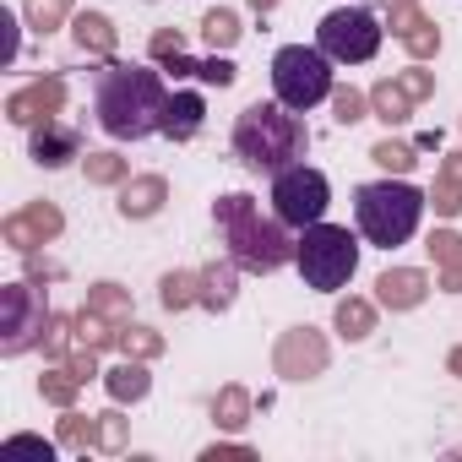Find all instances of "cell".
<instances>
[{"instance_id": "cell-1", "label": "cell", "mask_w": 462, "mask_h": 462, "mask_svg": "<svg viewBox=\"0 0 462 462\" xmlns=\"http://www.w3.org/2000/svg\"><path fill=\"white\" fill-rule=\"evenodd\" d=\"M163 77L147 71V66H125V60H109L98 71V93H93V109H98V125L115 136V142H142L152 131H163Z\"/></svg>"}, {"instance_id": "cell-2", "label": "cell", "mask_w": 462, "mask_h": 462, "mask_svg": "<svg viewBox=\"0 0 462 462\" xmlns=\"http://www.w3.org/2000/svg\"><path fill=\"white\" fill-rule=\"evenodd\" d=\"M212 223H217V240L228 245V256H235L245 273H278V267H289V262H294L289 223H283L278 212L267 217V212H262V201H256V196H245V190L217 196Z\"/></svg>"}, {"instance_id": "cell-3", "label": "cell", "mask_w": 462, "mask_h": 462, "mask_svg": "<svg viewBox=\"0 0 462 462\" xmlns=\"http://www.w3.org/2000/svg\"><path fill=\"white\" fill-rule=\"evenodd\" d=\"M310 131L289 104H251L235 120V158L251 174H283L294 163H305Z\"/></svg>"}, {"instance_id": "cell-4", "label": "cell", "mask_w": 462, "mask_h": 462, "mask_svg": "<svg viewBox=\"0 0 462 462\" xmlns=\"http://www.w3.org/2000/svg\"><path fill=\"white\" fill-rule=\"evenodd\" d=\"M424 201L408 180H375V185H359L354 190V217H359V235L381 251H397L413 240V228L424 217Z\"/></svg>"}, {"instance_id": "cell-5", "label": "cell", "mask_w": 462, "mask_h": 462, "mask_svg": "<svg viewBox=\"0 0 462 462\" xmlns=\"http://www.w3.org/2000/svg\"><path fill=\"white\" fill-rule=\"evenodd\" d=\"M294 267L300 278L316 289V294H337L354 273H359V240L348 235V228L337 223H310L300 228V240H294Z\"/></svg>"}, {"instance_id": "cell-6", "label": "cell", "mask_w": 462, "mask_h": 462, "mask_svg": "<svg viewBox=\"0 0 462 462\" xmlns=\"http://www.w3.org/2000/svg\"><path fill=\"white\" fill-rule=\"evenodd\" d=\"M273 93L278 104H289L294 115L316 109L321 98H332V60L310 44H289L273 55Z\"/></svg>"}, {"instance_id": "cell-7", "label": "cell", "mask_w": 462, "mask_h": 462, "mask_svg": "<svg viewBox=\"0 0 462 462\" xmlns=\"http://www.w3.org/2000/svg\"><path fill=\"white\" fill-rule=\"evenodd\" d=\"M316 50H321L332 66H365V60H375V50H381V23H375L365 6H337V12L321 17Z\"/></svg>"}, {"instance_id": "cell-8", "label": "cell", "mask_w": 462, "mask_h": 462, "mask_svg": "<svg viewBox=\"0 0 462 462\" xmlns=\"http://www.w3.org/2000/svg\"><path fill=\"white\" fill-rule=\"evenodd\" d=\"M44 327H50V310H44V289L33 278L0 289V354L6 359L28 354L33 343H44Z\"/></svg>"}, {"instance_id": "cell-9", "label": "cell", "mask_w": 462, "mask_h": 462, "mask_svg": "<svg viewBox=\"0 0 462 462\" xmlns=\"http://www.w3.org/2000/svg\"><path fill=\"white\" fill-rule=\"evenodd\" d=\"M327 207H332V185H327L321 169L294 163V169L273 174V212H278L289 228H310V223H321Z\"/></svg>"}, {"instance_id": "cell-10", "label": "cell", "mask_w": 462, "mask_h": 462, "mask_svg": "<svg viewBox=\"0 0 462 462\" xmlns=\"http://www.w3.org/2000/svg\"><path fill=\"white\" fill-rule=\"evenodd\" d=\"M327 359H332V348H327V337H321L316 327H294V332H283L278 348H273V370H278L283 381H310V375L327 370Z\"/></svg>"}, {"instance_id": "cell-11", "label": "cell", "mask_w": 462, "mask_h": 462, "mask_svg": "<svg viewBox=\"0 0 462 462\" xmlns=\"http://www.w3.org/2000/svg\"><path fill=\"white\" fill-rule=\"evenodd\" d=\"M60 228H66V217H60L55 201H28L23 212H12L6 223H0V240H6L12 251H23V256H33L39 245H50L60 235Z\"/></svg>"}, {"instance_id": "cell-12", "label": "cell", "mask_w": 462, "mask_h": 462, "mask_svg": "<svg viewBox=\"0 0 462 462\" xmlns=\"http://www.w3.org/2000/svg\"><path fill=\"white\" fill-rule=\"evenodd\" d=\"M66 109V82L60 77H39V82H28V88H17L12 98H6V120L12 125H44V120H55Z\"/></svg>"}, {"instance_id": "cell-13", "label": "cell", "mask_w": 462, "mask_h": 462, "mask_svg": "<svg viewBox=\"0 0 462 462\" xmlns=\"http://www.w3.org/2000/svg\"><path fill=\"white\" fill-rule=\"evenodd\" d=\"M28 152H33L39 169H66V163L82 158V136L71 125H60V120H44V125H33V147Z\"/></svg>"}, {"instance_id": "cell-14", "label": "cell", "mask_w": 462, "mask_h": 462, "mask_svg": "<svg viewBox=\"0 0 462 462\" xmlns=\"http://www.w3.org/2000/svg\"><path fill=\"white\" fill-rule=\"evenodd\" d=\"M424 294H430V278L419 267H392L375 278V300L386 310H413V305H424Z\"/></svg>"}, {"instance_id": "cell-15", "label": "cell", "mask_w": 462, "mask_h": 462, "mask_svg": "<svg viewBox=\"0 0 462 462\" xmlns=\"http://www.w3.org/2000/svg\"><path fill=\"white\" fill-rule=\"evenodd\" d=\"M201 120H207V98L190 93V88L163 104V136H169V142H190V136L201 131Z\"/></svg>"}, {"instance_id": "cell-16", "label": "cell", "mask_w": 462, "mask_h": 462, "mask_svg": "<svg viewBox=\"0 0 462 462\" xmlns=\"http://www.w3.org/2000/svg\"><path fill=\"white\" fill-rule=\"evenodd\" d=\"M163 201H169L163 174H136V180L120 185V217H152Z\"/></svg>"}, {"instance_id": "cell-17", "label": "cell", "mask_w": 462, "mask_h": 462, "mask_svg": "<svg viewBox=\"0 0 462 462\" xmlns=\"http://www.w3.org/2000/svg\"><path fill=\"white\" fill-rule=\"evenodd\" d=\"M104 386L115 402H142L152 392V375H147V359H120L115 370H104Z\"/></svg>"}, {"instance_id": "cell-18", "label": "cell", "mask_w": 462, "mask_h": 462, "mask_svg": "<svg viewBox=\"0 0 462 462\" xmlns=\"http://www.w3.org/2000/svg\"><path fill=\"white\" fill-rule=\"evenodd\" d=\"M235 273H240V262H235V256H228V262H207V267H201V305H207V310H228V305H235V283H240Z\"/></svg>"}, {"instance_id": "cell-19", "label": "cell", "mask_w": 462, "mask_h": 462, "mask_svg": "<svg viewBox=\"0 0 462 462\" xmlns=\"http://www.w3.org/2000/svg\"><path fill=\"white\" fill-rule=\"evenodd\" d=\"M430 207H435L440 217H457V212H462V152H446V158H440V174H435Z\"/></svg>"}, {"instance_id": "cell-20", "label": "cell", "mask_w": 462, "mask_h": 462, "mask_svg": "<svg viewBox=\"0 0 462 462\" xmlns=\"http://www.w3.org/2000/svg\"><path fill=\"white\" fill-rule=\"evenodd\" d=\"M71 33H77V44H82L88 55L115 60V23H109L104 12H77V17H71Z\"/></svg>"}, {"instance_id": "cell-21", "label": "cell", "mask_w": 462, "mask_h": 462, "mask_svg": "<svg viewBox=\"0 0 462 462\" xmlns=\"http://www.w3.org/2000/svg\"><path fill=\"white\" fill-rule=\"evenodd\" d=\"M408 109H413V98H408V88H402L397 77H381V82L370 88V115H375V120L402 125V120H408Z\"/></svg>"}, {"instance_id": "cell-22", "label": "cell", "mask_w": 462, "mask_h": 462, "mask_svg": "<svg viewBox=\"0 0 462 462\" xmlns=\"http://www.w3.org/2000/svg\"><path fill=\"white\" fill-rule=\"evenodd\" d=\"M337 332L348 337V343H359V337H370L375 332V305L370 300H359V294H348V300H337Z\"/></svg>"}, {"instance_id": "cell-23", "label": "cell", "mask_w": 462, "mask_h": 462, "mask_svg": "<svg viewBox=\"0 0 462 462\" xmlns=\"http://www.w3.org/2000/svg\"><path fill=\"white\" fill-rule=\"evenodd\" d=\"M158 300H163V310H190V305H201V273H163Z\"/></svg>"}, {"instance_id": "cell-24", "label": "cell", "mask_w": 462, "mask_h": 462, "mask_svg": "<svg viewBox=\"0 0 462 462\" xmlns=\"http://www.w3.org/2000/svg\"><path fill=\"white\" fill-rule=\"evenodd\" d=\"M88 381L71 370V365H55V370H44L39 375V392H44V402H55V408H77V392H82Z\"/></svg>"}, {"instance_id": "cell-25", "label": "cell", "mask_w": 462, "mask_h": 462, "mask_svg": "<svg viewBox=\"0 0 462 462\" xmlns=\"http://www.w3.org/2000/svg\"><path fill=\"white\" fill-rule=\"evenodd\" d=\"M212 419H217L223 430H245V424H251V392H245V386H223V392L212 397Z\"/></svg>"}, {"instance_id": "cell-26", "label": "cell", "mask_w": 462, "mask_h": 462, "mask_svg": "<svg viewBox=\"0 0 462 462\" xmlns=\"http://www.w3.org/2000/svg\"><path fill=\"white\" fill-rule=\"evenodd\" d=\"M88 310H98L104 321L125 327V321H131V294H125L120 283H93V289H88Z\"/></svg>"}, {"instance_id": "cell-27", "label": "cell", "mask_w": 462, "mask_h": 462, "mask_svg": "<svg viewBox=\"0 0 462 462\" xmlns=\"http://www.w3.org/2000/svg\"><path fill=\"white\" fill-rule=\"evenodd\" d=\"M240 33H245V28H240V17L228 12V6H217V12H207V17H201V39H207L212 50H235V44H240Z\"/></svg>"}, {"instance_id": "cell-28", "label": "cell", "mask_w": 462, "mask_h": 462, "mask_svg": "<svg viewBox=\"0 0 462 462\" xmlns=\"http://www.w3.org/2000/svg\"><path fill=\"white\" fill-rule=\"evenodd\" d=\"M115 348H120L125 359H158V354H163V337H158L152 327H131V321H125L120 337H115Z\"/></svg>"}, {"instance_id": "cell-29", "label": "cell", "mask_w": 462, "mask_h": 462, "mask_svg": "<svg viewBox=\"0 0 462 462\" xmlns=\"http://www.w3.org/2000/svg\"><path fill=\"white\" fill-rule=\"evenodd\" d=\"M82 169H88V185H125V174H131V163L120 152H88Z\"/></svg>"}, {"instance_id": "cell-30", "label": "cell", "mask_w": 462, "mask_h": 462, "mask_svg": "<svg viewBox=\"0 0 462 462\" xmlns=\"http://www.w3.org/2000/svg\"><path fill=\"white\" fill-rule=\"evenodd\" d=\"M60 446H71V451H88V446H98V413L88 419V413L66 408V419H60Z\"/></svg>"}, {"instance_id": "cell-31", "label": "cell", "mask_w": 462, "mask_h": 462, "mask_svg": "<svg viewBox=\"0 0 462 462\" xmlns=\"http://www.w3.org/2000/svg\"><path fill=\"white\" fill-rule=\"evenodd\" d=\"M23 17H28V28H33V33H55V28L71 17V0H28Z\"/></svg>"}, {"instance_id": "cell-32", "label": "cell", "mask_w": 462, "mask_h": 462, "mask_svg": "<svg viewBox=\"0 0 462 462\" xmlns=\"http://www.w3.org/2000/svg\"><path fill=\"white\" fill-rule=\"evenodd\" d=\"M115 337H120V327H115V321H104L98 310H88V305H82V316H77V343H82V348H109Z\"/></svg>"}, {"instance_id": "cell-33", "label": "cell", "mask_w": 462, "mask_h": 462, "mask_svg": "<svg viewBox=\"0 0 462 462\" xmlns=\"http://www.w3.org/2000/svg\"><path fill=\"white\" fill-rule=\"evenodd\" d=\"M370 158H375L386 174H408V169L419 163V147H408V142H392V136H386V142H375V147H370Z\"/></svg>"}, {"instance_id": "cell-34", "label": "cell", "mask_w": 462, "mask_h": 462, "mask_svg": "<svg viewBox=\"0 0 462 462\" xmlns=\"http://www.w3.org/2000/svg\"><path fill=\"white\" fill-rule=\"evenodd\" d=\"M424 23H430V17H424V12L413 6V0H386V28H392L397 39H413V33H419Z\"/></svg>"}, {"instance_id": "cell-35", "label": "cell", "mask_w": 462, "mask_h": 462, "mask_svg": "<svg viewBox=\"0 0 462 462\" xmlns=\"http://www.w3.org/2000/svg\"><path fill=\"white\" fill-rule=\"evenodd\" d=\"M71 337H77V316H50V327H44V354H50V359H66Z\"/></svg>"}, {"instance_id": "cell-36", "label": "cell", "mask_w": 462, "mask_h": 462, "mask_svg": "<svg viewBox=\"0 0 462 462\" xmlns=\"http://www.w3.org/2000/svg\"><path fill=\"white\" fill-rule=\"evenodd\" d=\"M365 109H370V98H365L359 88H332V115H337L343 125H354V120H365Z\"/></svg>"}, {"instance_id": "cell-37", "label": "cell", "mask_w": 462, "mask_h": 462, "mask_svg": "<svg viewBox=\"0 0 462 462\" xmlns=\"http://www.w3.org/2000/svg\"><path fill=\"white\" fill-rule=\"evenodd\" d=\"M125 424H131V419H125V413H115V408H109V413H98V451H109V457H115V451H125Z\"/></svg>"}, {"instance_id": "cell-38", "label": "cell", "mask_w": 462, "mask_h": 462, "mask_svg": "<svg viewBox=\"0 0 462 462\" xmlns=\"http://www.w3.org/2000/svg\"><path fill=\"white\" fill-rule=\"evenodd\" d=\"M430 256H435V267L462 262V235H457V228H435V235H430Z\"/></svg>"}, {"instance_id": "cell-39", "label": "cell", "mask_w": 462, "mask_h": 462, "mask_svg": "<svg viewBox=\"0 0 462 462\" xmlns=\"http://www.w3.org/2000/svg\"><path fill=\"white\" fill-rule=\"evenodd\" d=\"M196 77H201V82H212V88H228V82H235L240 71H235V60H223V55L212 50V55H207L201 66H196Z\"/></svg>"}, {"instance_id": "cell-40", "label": "cell", "mask_w": 462, "mask_h": 462, "mask_svg": "<svg viewBox=\"0 0 462 462\" xmlns=\"http://www.w3.org/2000/svg\"><path fill=\"white\" fill-rule=\"evenodd\" d=\"M402 44H408V55H413V60H430V55L440 50V28H435V23H424V28H419L413 39H402Z\"/></svg>"}, {"instance_id": "cell-41", "label": "cell", "mask_w": 462, "mask_h": 462, "mask_svg": "<svg viewBox=\"0 0 462 462\" xmlns=\"http://www.w3.org/2000/svg\"><path fill=\"white\" fill-rule=\"evenodd\" d=\"M180 50H185V33H180V28H158V33H152V60H158V66H163L169 55H180Z\"/></svg>"}, {"instance_id": "cell-42", "label": "cell", "mask_w": 462, "mask_h": 462, "mask_svg": "<svg viewBox=\"0 0 462 462\" xmlns=\"http://www.w3.org/2000/svg\"><path fill=\"white\" fill-rule=\"evenodd\" d=\"M397 82H402V88H408V98H413V104H419V98H430V93H435V71H419V66H413V71H402V77H397Z\"/></svg>"}, {"instance_id": "cell-43", "label": "cell", "mask_w": 462, "mask_h": 462, "mask_svg": "<svg viewBox=\"0 0 462 462\" xmlns=\"http://www.w3.org/2000/svg\"><path fill=\"white\" fill-rule=\"evenodd\" d=\"M6 451H12V457H17V451H33V457H44V462H50V457H55V440H39V435H12V440H6Z\"/></svg>"}, {"instance_id": "cell-44", "label": "cell", "mask_w": 462, "mask_h": 462, "mask_svg": "<svg viewBox=\"0 0 462 462\" xmlns=\"http://www.w3.org/2000/svg\"><path fill=\"white\" fill-rule=\"evenodd\" d=\"M93 354H98V348H82V354H71V359H60V365H71V370L88 381V375H98V359H93Z\"/></svg>"}, {"instance_id": "cell-45", "label": "cell", "mask_w": 462, "mask_h": 462, "mask_svg": "<svg viewBox=\"0 0 462 462\" xmlns=\"http://www.w3.org/2000/svg\"><path fill=\"white\" fill-rule=\"evenodd\" d=\"M223 457H240V462H245L251 446H207V451H201V462H223Z\"/></svg>"}, {"instance_id": "cell-46", "label": "cell", "mask_w": 462, "mask_h": 462, "mask_svg": "<svg viewBox=\"0 0 462 462\" xmlns=\"http://www.w3.org/2000/svg\"><path fill=\"white\" fill-rule=\"evenodd\" d=\"M440 289H446V294H462V262L440 267Z\"/></svg>"}, {"instance_id": "cell-47", "label": "cell", "mask_w": 462, "mask_h": 462, "mask_svg": "<svg viewBox=\"0 0 462 462\" xmlns=\"http://www.w3.org/2000/svg\"><path fill=\"white\" fill-rule=\"evenodd\" d=\"M446 370H451V375H462V343L451 348V359H446Z\"/></svg>"}, {"instance_id": "cell-48", "label": "cell", "mask_w": 462, "mask_h": 462, "mask_svg": "<svg viewBox=\"0 0 462 462\" xmlns=\"http://www.w3.org/2000/svg\"><path fill=\"white\" fill-rule=\"evenodd\" d=\"M273 6H278V0H251V12H262V17H267Z\"/></svg>"}]
</instances>
